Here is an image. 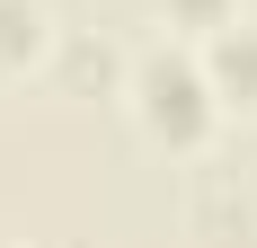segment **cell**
I'll return each mask as SVG.
<instances>
[{
    "label": "cell",
    "mask_w": 257,
    "mask_h": 248,
    "mask_svg": "<svg viewBox=\"0 0 257 248\" xmlns=\"http://www.w3.org/2000/svg\"><path fill=\"white\" fill-rule=\"evenodd\" d=\"M231 18H239V0H160V27L178 45H204L213 27H231Z\"/></svg>",
    "instance_id": "cell-6"
},
{
    "label": "cell",
    "mask_w": 257,
    "mask_h": 248,
    "mask_svg": "<svg viewBox=\"0 0 257 248\" xmlns=\"http://www.w3.org/2000/svg\"><path fill=\"white\" fill-rule=\"evenodd\" d=\"M53 45H62V18H53V0H0V71H45Z\"/></svg>",
    "instance_id": "cell-5"
},
{
    "label": "cell",
    "mask_w": 257,
    "mask_h": 248,
    "mask_svg": "<svg viewBox=\"0 0 257 248\" xmlns=\"http://www.w3.org/2000/svg\"><path fill=\"white\" fill-rule=\"evenodd\" d=\"M53 89L62 98H124L133 80V53L115 45V36H98V27H62V45H53Z\"/></svg>",
    "instance_id": "cell-3"
},
{
    "label": "cell",
    "mask_w": 257,
    "mask_h": 248,
    "mask_svg": "<svg viewBox=\"0 0 257 248\" xmlns=\"http://www.w3.org/2000/svg\"><path fill=\"white\" fill-rule=\"evenodd\" d=\"M195 62H204V80H213V98H222V115H257V18L213 27L204 45H195Z\"/></svg>",
    "instance_id": "cell-4"
},
{
    "label": "cell",
    "mask_w": 257,
    "mask_h": 248,
    "mask_svg": "<svg viewBox=\"0 0 257 248\" xmlns=\"http://www.w3.org/2000/svg\"><path fill=\"white\" fill-rule=\"evenodd\" d=\"M0 80H9V71H0Z\"/></svg>",
    "instance_id": "cell-7"
},
{
    "label": "cell",
    "mask_w": 257,
    "mask_h": 248,
    "mask_svg": "<svg viewBox=\"0 0 257 248\" xmlns=\"http://www.w3.org/2000/svg\"><path fill=\"white\" fill-rule=\"evenodd\" d=\"M186 230L204 248H257V186L239 169H195V186H186Z\"/></svg>",
    "instance_id": "cell-2"
},
{
    "label": "cell",
    "mask_w": 257,
    "mask_h": 248,
    "mask_svg": "<svg viewBox=\"0 0 257 248\" xmlns=\"http://www.w3.org/2000/svg\"><path fill=\"white\" fill-rule=\"evenodd\" d=\"M124 106H133V133L151 151H169V160H204L213 133H222V98H213L195 45H178V36H160V45L133 53Z\"/></svg>",
    "instance_id": "cell-1"
}]
</instances>
